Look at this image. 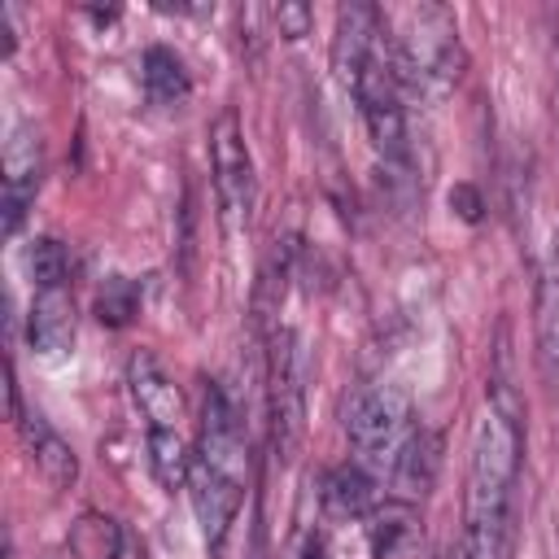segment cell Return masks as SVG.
I'll return each instance as SVG.
<instances>
[{
    "instance_id": "obj_1",
    "label": "cell",
    "mask_w": 559,
    "mask_h": 559,
    "mask_svg": "<svg viewBox=\"0 0 559 559\" xmlns=\"http://www.w3.org/2000/svg\"><path fill=\"white\" fill-rule=\"evenodd\" d=\"M332 70H336L341 87L354 96L367 140L380 153L384 170L406 179L415 170V162H411V135H406V109H402V79H397V61H393L389 22L376 4L349 0L336 9Z\"/></svg>"
},
{
    "instance_id": "obj_2",
    "label": "cell",
    "mask_w": 559,
    "mask_h": 559,
    "mask_svg": "<svg viewBox=\"0 0 559 559\" xmlns=\"http://www.w3.org/2000/svg\"><path fill=\"white\" fill-rule=\"evenodd\" d=\"M520 397L507 380H493V397L472 432L467 489H463V533L454 559H511L515 533V485L524 459Z\"/></svg>"
},
{
    "instance_id": "obj_3",
    "label": "cell",
    "mask_w": 559,
    "mask_h": 559,
    "mask_svg": "<svg viewBox=\"0 0 559 559\" xmlns=\"http://www.w3.org/2000/svg\"><path fill=\"white\" fill-rule=\"evenodd\" d=\"M245 489H249V441L240 428V411L231 406L223 384H205L197 450H192V467H188V493H192V511H197L210 555L223 550V542L240 515Z\"/></svg>"
},
{
    "instance_id": "obj_4",
    "label": "cell",
    "mask_w": 559,
    "mask_h": 559,
    "mask_svg": "<svg viewBox=\"0 0 559 559\" xmlns=\"http://www.w3.org/2000/svg\"><path fill=\"white\" fill-rule=\"evenodd\" d=\"M393 61L402 92L424 100H441L463 74V39L459 22L445 4H411L393 26Z\"/></svg>"
},
{
    "instance_id": "obj_5",
    "label": "cell",
    "mask_w": 559,
    "mask_h": 559,
    "mask_svg": "<svg viewBox=\"0 0 559 559\" xmlns=\"http://www.w3.org/2000/svg\"><path fill=\"white\" fill-rule=\"evenodd\" d=\"M306 380L310 358L297 328H275L266 349V437L275 463H293L306 441Z\"/></svg>"
},
{
    "instance_id": "obj_6",
    "label": "cell",
    "mask_w": 559,
    "mask_h": 559,
    "mask_svg": "<svg viewBox=\"0 0 559 559\" xmlns=\"http://www.w3.org/2000/svg\"><path fill=\"white\" fill-rule=\"evenodd\" d=\"M345 437L358 450V463L389 467L397 463L402 445L415 437V411H411V393L402 384H362L354 389V397L345 402Z\"/></svg>"
},
{
    "instance_id": "obj_7",
    "label": "cell",
    "mask_w": 559,
    "mask_h": 559,
    "mask_svg": "<svg viewBox=\"0 0 559 559\" xmlns=\"http://www.w3.org/2000/svg\"><path fill=\"white\" fill-rule=\"evenodd\" d=\"M210 170H214L210 179H214V201H218L223 231L240 236L249 227V218H253L258 183H253V157H249V144H245L236 109H223L210 122Z\"/></svg>"
},
{
    "instance_id": "obj_8",
    "label": "cell",
    "mask_w": 559,
    "mask_h": 559,
    "mask_svg": "<svg viewBox=\"0 0 559 559\" xmlns=\"http://www.w3.org/2000/svg\"><path fill=\"white\" fill-rule=\"evenodd\" d=\"M44 179V140L35 131V122H17L4 140V192H0V210H4V236H17L35 192Z\"/></svg>"
},
{
    "instance_id": "obj_9",
    "label": "cell",
    "mask_w": 559,
    "mask_h": 559,
    "mask_svg": "<svg viewBox=\"0 0 559 559\" xmlns=\"http://www.w3.org/2000/svg\"><path fill=\"white\" fill-rule=\"evenodd\" d=\"M127 384H131V397H135V406H140V415H144L148 428H179V419H183V397H179L175 380L162 371V362H157L148 349L131 354V362H127Z\"/></svg>"
},
{
    "instance_id": "obj_10",
    "label": "cell",
    "mask_w": 559,
    "mask_h": 559,
    "mask_svg": "<svg viewBox=\"0 0 559 559\" xmlns=\"http://www.w3.org/2000/svg\"><path fill=\"white\" fill-rule=\"evenodd\" d=\"M319 502L332 520H367L380 507V485L376 472L358 459H345L336 467H328L323 485H319Z\"/></svg>"
},
{
    "instance_id": "obj_11",
    "label": "cell",
    "mask_w": 559,
    "mask_h": 559,
    "mask_svg": "<svg viewBox=\"0 0 559 559\" xmlns=\"http://www.w3.org/2000/svg\"><path fill=\"white\" fill-rule=\"evenodd\" d=\"M13 419H17V428H22V441H26V450H31V463L39 467V476H44L52 489H70L74 476H79V459H74L70 441H66L39 411H22V406H17Z\"/></svg>"
},
{
    "instance_id": "obj_12",
    "label": "cell",
    "mask_w": 559,
    "mask_h": 559,
    "mask_svg": "<svg viewBox=\"0 0 559 559\" xmlns=\"http://www.w3.org/2000/svg\"><path fill=\"white\" fill-rule=\"evenodd\" d=\"M367 546L371 559H415L424 546V520L406 498L380 502L367 515Z\"/></svg>"
},
{
    "instance_id": "obj_13",
    "label": "cell",
    "mask_w": 559,
    "mask_h": 559,
    "mask_svg": "<svg viewBox=\"0 0 559 559\" xmlns=\"http://www.w3.org/2000/svg\"><path fill=\"white\" fill-rule=\"evenodd\" d=\"M26 341L35 354L57 358L74 345V301L66 288H39L26 314Z\"/></svg>"
},
{
    "instance_id": "obj_14",
    "label": "cell",
    "mask_w": 559,
    "mask_h": 559,
    "mask_svg": "<svg viewBox=\"0 0 559 559\" xmlns=\"http://www.w3.org/2000/svg\"><path fill=\"white\" fill-rule=\"evenodd\" d=\"M533 323H537V362H542V376H546V384H559V227H555L550 249H546Z\"/></svg>"
},
{
    "instance_id": "obj_15",
    "label": "cell",
    "mask_w": 559,
    "mask_h": 559,
    "mask_svg": "<svg viewBox=\"0 0 559 559\" xmlns=\"http://www.w3.org/2000/svg\"><path fill=\"white\" fill-rule=\"evenodd\" d=\"M437 437L432 432H424V428H415V437L402 445V454H397V463H393V489L411 502V498H424L428 489H432V480H437Z\"/></svg>"
},
{
    "instance_id": "obj_16",
    "label": "cell",
    "mask_w": 559,
    "mask_h": 559,
    "mask_svg": "<svg viewBox=\"0 0 559 559\" xmlns=\"http://www.w3.org/2000/svg\"><path fill=\"white\" fill-rule=\"evenodd\" d=\"M140 79H144V96H148L153 105H162V109L183 105L188 92H192V79H188V70H183V61H179L170 48H162V44H153V48L144 52Z\"/></svg>"
},
{
    "instance_id": "obj_17",
    "label": "cell",
    "mask_w": 559,
    "mask_h": 559,
    "mask_svg": "<svg viewBox=\"0 0 559 559\" xmlns=\"http://www.w3.org/2000/svg\"><path fill=\"white\" fill-rule=\"evenodd\" d=\"M70 550H74V559H131L135 555V542H131V533L118 520H109V515H83L70 528Z\"/></svg>"
},
{
    "instance_id": "obj_18",
    "label": "cell",
    "mask_w": 559,
    "mask_h": 559,
    "mask_svg": "<svg viewBox=\"0 0 559 559\" xmlns=\"http://www.w3.org/2000/svg\"><path fill=\"white\" fill-rule=\"evenodd\" d=\"M148 467H153L157 485H166V489L188 485L192 450L183 445V432L179 428H148Z\"/></svg>"
},
{
    "instance_id": "obj_19",
    "label": "cell",
    "mask_w": 559,
    "mask_h": 559,
    "mask_svg": "<svg viewBox=\"0 0 559 559\" xmlns=\"http://www.w3.org/2000/svg\"><path fill=\"white\" fill-rule=\"evenodd\" d=\"M26 271H31V280H35V288H66V280H70V253H66V245L52 240V236L31 240V249H26Z\"/></svg>"
},
{
    "instance_id": "obj_20",
    "label": "cell",
    "mask_w": 559,
    "mask_h": 559,
    "mask_svg": "<svg viewBox=\"0 0 559 559\" xmlns=\"http://www.w3.org/2000/svg\"><path fill=\"white\" fill-rule=\"evenodd\" d=\"M135 310H140V293H135V284L122 280V275L105 280V288H100V297H96V319L109 323V328H127V323L135 319Z\"/></svg>"
},
{
    "instance_id": "obj_21",
    "label": "cell",
    "mask_w": 559,
    "mask_h": 559,
    "mask_svg": "<svg viewBox=\"0 0 559 559\" xmlns=\"http://www.w3.org/2000/svg\"><path fill=\"white\" fill-rule=\"evenodd\" d=\"M271 22L284 39H301L310 31V9L306 4H280V9H271Z\"/></svg>"
},
{
    "instance_id": "obj_22",
    "label": "cell",
    "mask_w": 559,
    "mask_h": 559,
    "mask_svg": "<svg viewBox=\"0 0 559 559\" xmlns=\"http://www.w3.org/2000/svg\"><path fill=\"white\" fill-rule=\"evenodd\" d=\"M293 559H332L328 555V537L319 528H301V537L293 546Z\"/></svg>"
},
{
    "instance_id": "obj_23",
    "label": "cell",
    "mask_w": 559,
    "mask_h": 559,
    "mask_svg": "<svg viewBox=\"0 0 559 559\" xmlns=\"http://www.w3.org/2000/svg\"><path fill=\"white\" fill-rule=\"evenodd\" d=\"M450 205H463V210H459L463 218H476V214H480V201H476L472 188H454V192H450Z\"/></svg>"
},
{
    "instance_id": "obj_24",
    "label": "cell",
    "mask_w": 559,
    "mask_h": 559,
    "mask_svg": "<svg viewBox=\"0 0 559 559\" xmlns=\"http://www.w3.org/2000/svg\"><path fill=\"white\" fill-rule=\"evenodd\" d=\"M249 559H266V550H262V533L253 537V555H249Z\"/></svg>"
},
{
    "instance_id": "obj_25",
    "label": "cell",
    "mask_w": 559,
    "mask_h": 559,
    "mask_svg": "<svg viewBox=\"0 0 559 559\" xmlns=\"http://www.w3.org/2000/svg\"><path fill=\"white\" fill-rule=\"evenodd\" d=\"M437 559H454V555H437Z\"/></svg>"
}]
</instances>
